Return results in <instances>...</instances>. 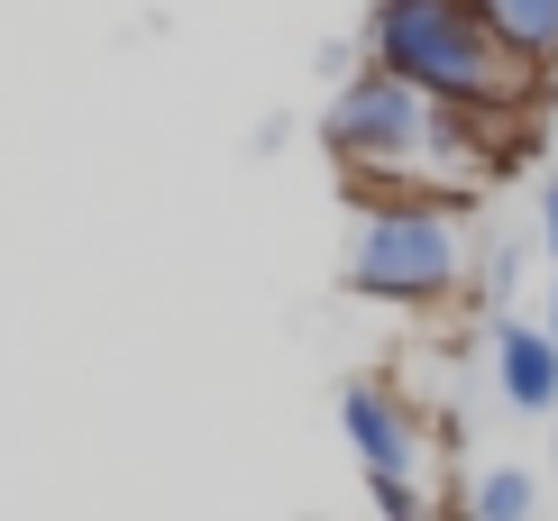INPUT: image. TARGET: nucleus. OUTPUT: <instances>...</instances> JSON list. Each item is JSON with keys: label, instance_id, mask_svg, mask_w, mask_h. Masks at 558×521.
Returning <instances> with one entry per match:
<instances>
[{"label": "nucleus", "instance_id": "obj_2", "mask_svg": "<svg viewBox=\"0 0 558 521\" xmlns=\"http://www.w3.org/2000/svg\"><path fill=\"white\" fill-rule=\"evenodd\" d=\"M366 64L412 83V92H430L439 110H468L485 129L531 120V101L549 83L541 64H522L476 19V0H376L366 10Z\"/></svg>", "mask_w": 558, "mask_h": 521}, {"label": "nucleus", "instance_id": "obj_4", "mask_svg": "<svg viewBox=\"0 0 558 521\" xmlns=\"http://www.w3.org/2000/svg\"><path fill=\"white\" fill-rule=\"evenodd\" d=\"M339 431L348 448H357L366 485H422V458H430V431L422 412H412L393 385H376V375H357V385L339 393Z\"/></svg>", "mask_w": 558, "mask_h": 521}, {"label": "nucleus", "instance_id": "obj_1", "mask_svg": "<svg viewBox=\"0 0 558 521\" xmlns=\"http://www.w3.org/2000/svg\"><path fill=\"white\" fill-rule=\"evenodd\" d=\"M320 147L339 156V174L357 183L366 202H468L485 174H495V129L468 120V110H439L430 92L357 64L330 110H320Z\"/></svg>", "mask_w": 558, "mask_h": 521}, {"label": "nucleus", "instance_id": "obj_6", "mask_svg": "<svg viewBox=\"0 0 558 521\" xmlns=\"http://www.w3.org/2000/svg\"><path fill=\"white\" fill-rule=\"evenodd\" d=\"M476 19L513 46L522 64H541V74L558 64V0H476Z\"/></svg>", "mask_w": 558, "mask_h": 521}, {"label": "nucleus", "instance_id": "obj_7", "mask_svg": "<svg viewBox=\"0 0 558 521\" xmlns=\"http://www.w3.org/2000/svg\"><path fill=\"white\" fill-rule=\"evenodd\" d=\"M468 521H541V476H531V467H495V476H476Z\"/></svg>", "mask_w": 558, "mask_h": 521}, {"label": "nucleus", "instance_id": "obj_5", "mask_svg": "<svg viewBox=\"0 0 558 521\" xmlns=\"http://www.w3.org/2000/svg\"><path fill=\"white\" fill-rule=\"evenodd\" d=\"M495 385H504V402L531 412V421L558 412V339H549L541 320H504V329H495Z\"/></svg>", "mask_w": 558, "mask_h": 521}, {"label": "nucleus", "instance_id": "obj_3", "mask_svg": "<svg viewBox=\"0 0 558 521\" xmlns=\"http://www.w3.org/2000/svg\"><path fill=\"white\" fill-rule=\"evenodd\" d=\"M468 275V239L458 210L439 202H366L348 229V293L366 302H439Z\"/></svg>", "mask_w": 558, "mask_h": 521}, {"label": "nucleus", "instance_id": "obj_8", "mask_svg": "<svg viewBox=\"0 0 558 521\" xmlns=\"http://www.w3.org/2000/svg\"><path fill=\"white\" fill-rule=\"evenodd\" d=\"M541 247L558 256V183H549V193H541Z\"/></svg>", "mask_w": 558, "mask_h": 521}, {"label": "nucleus", "instance_id": "obj_9", "mask_svg": "<svg viewBox=\"0 0 558 521\" xmlns=\"http://www.w3.org/2000/svg\"><path fill=\"white\" fill-rule=\"evenodd\" d=\"M541 329H549V339H558V283H549V320H541Z\"/></svg>", "mask_w": 558, "mask_h": 521}]
</instances>
